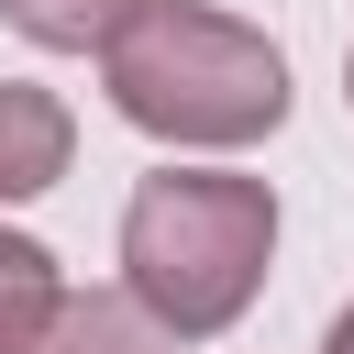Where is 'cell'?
<instances>
[{"instance_id": "cell-1", "label": "cell", "mask_w": 354, "mask_h": 354, "mask_svg": "<svg viewBox=\"0 0 354 354\" xmlns=\"http://www.w3.org/2000/svg\"><path fill=\"white\" fill-rule=\"evenodd\" d=\"M100 100L166 144V166H232L288 122V44L210 11V0H144L100 44Z\"/></svg>"}, {"instance_id": "cell-2", "label": "cell", "mask_w": 354, "mask_h": 354, "mask_svg": "<svg viewBox=\"0 0 354 354\" xmlns=\"http://www.w3.org/2000/svg\"><path fill=\"white\" fill-rule=\"evenodd\" d=\"M277 232H288V210L243 166H155V177H133V199H122V299H133V321L166 354L221 343L266 299Z\"/></svg>"}, {"instance_id": "cell-3", "label": "cell", "mask_w": 354, "mask_h": 354, "mask_svg": "<svg viewBox=\"0 0 354 354\" xmlns=\"http://www.w3.org/2000/svg\"><path fill=\"white\" fill-rule=\"evenodd\" d=\"M0 354H166V343L133 321L122 288L55 277V288H33V299H0Z\"/></svg>"}, {"instance_id": "cell-4", "label": "cell", "mask_w": 354, "mask_h": 354, "mask_svg": "<svg viewBox=\"0 0 354 354\" xmlns=\"http://www.w3.org/2000/svg\"><path fill=\"white\" fill-rule=\"evenodd\" d=\"M77 166V111L44 77H0V210H33Z\"/></svg>"}, {"instance_id": "cell-5", "label": "cell", "mask_w": 354, "mask_h": 354, "mask_svg": "<svg viewBox=\"0 0 354 354\" xmlns=\"http://www.w3.org/2000/svg\"><path fill=\"white\" fill-rule=\"evenodd\" d=\"M133 11H144V0H0V22H11L22 44H44V55H100Z\"/></svg>"}, {"instance_id": "cell-6", "label": "cell", "mask_w": 354, "mask_h": 354, "mask_svg": "<svg viewBox=\"0 0 354 354\" xmlns=\"http://www.w3.org/2000/svg\"><path fill=\"white\" fill-rule=\"evenodd\" d=\"M33 288H55V254H44L33 232L0 221V299H33Z\"/></svg>"}, {"instance_id": "cell-7", "label": "cell", "mask_w": 354, "mask_h": 354, "mask_svg": "<svg viewBox=\"0 0 354 354\" xmlns=\"http://www.w3.org/2000/svg\"><path fill=\"white\" fill-rule=\"evenodd\" d=\"M321 354H354V299H343V310L321 321Z\"/></svg>"}, {"instance_id": "cell-8", "label": "cell", "mask_w": 354, "mask_h": 354, "mask_svg": "<svg viewBox=\"0 0 354 354\" xmlns=\"http://www.w3.org/2000/svg\"><path fill=\"white\" fill-rule=\"evenodd\" d=\"M343 111H354V44H343Z\"/></svg>"}]
</instances>
